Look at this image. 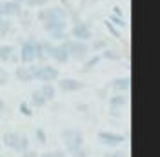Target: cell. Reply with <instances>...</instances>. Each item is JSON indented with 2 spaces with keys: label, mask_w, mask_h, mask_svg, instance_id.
I'll list each match as a JSON object with an SVG mask.
<instances>
[{
  "label": "cell",
  "mask_w": 160,
  "mask_h": 157,
  "mask_svg": "<svg viewBox=\"0 0 160 157\" xmlns=\"http://www.w3.org/2000/svg\"><path fill=\"white\" fill-rule=\"evenodd\" d=\"M48 59L42 51V44L40 40H24L20 46V53H18V60L22 64H33V62H44Z\"/></svg>",
  "instance_id": "obj_1"
},
{
  "label": "cell",
  "mask_w": 160,
  "mask_h": 157,
  "mask_svg": "<svg viewBox=\"0 0 160 157\" xmlns=\"http://www.w3.org/2000/svg\"><path fill=\"white\" fill-rule=\"evenodd\" d=\"M62 44L68 48L69 53V60H77V62H84L89 57V44L84 40H77V39H68L62 40Z\"/></svg>",
  "instance_id": "obj_2"
},
{
  "label": "cell",
  "mask_w": 160,
  "mask_h": 157,
  "mask_svg": "<svg viewBox=\"0 0 160 157\" xmlns=\"http://www.w3.org/2000/svg\"><path fill=\"white\" fill-rule=\"evenodd\" d=\"M31 75L40 82H57L60 78L58 68L51 66V64H29Z\"/></svg>",
  "instance_id": "obj_3"
},
{
  "label": "cell",
  "mask_w": 160,
  "mask_h": 157,
  "mask_svg": "<svg viewBox=\"0 0 160 157\" xmlns=\"http://www.w3.org/2000/svg\"><path fill=\"white\" fill-rule=\"evenodd\" d=\"M60 135H62V141L66 144V154L68 155L73 150H77L78 146L84 144V133L80 132L78 128H64L60 132Z\"/></svg>",
  "instance_id": "obj_4"
},
{
  "label": "cell",
  "mask_w": 160,
  "mask_h": 157,
  "mask_svg": "<svg viewBox=\"0 0 160 157\" xmlns=\"http://www.w3.org/2000/svg\"><path fill=\"white\" fill-rule=\"evenodd\" d=\"M38 22H46V20H68V11L60 6H53L48 9H40L37 13Z\"/></svg>",
  "instance_id": "obj_5"
},
{
  "label": "cell",
  "mask_w": 160,
  "mask_h": 157,
  "mask_svg": "<svg viewBox=\"0 0 160 157\" xmlns=\"http://www.w3.org/2000/svg\"><path fill=\"white\" fill-rule=\"evenodd\" d=\"M98 141L104 144V146L108 148H117L120 146L124 141H126V137L122 135V133H117V132H108V130H102V132H98Z\"/></svg>",
  "instance_id": "obj_6"
},
{
  "label": "cell",
  "mask_w": 160,
  "mask_h": 157,
  "mask_svg": "<svg viewBox=\"0 0 160 157\" xmlns=\"http://www.w3.org/2000/svg\"><path fill=\"white\" fill-rule=\"evenodd\" d=\"M71 39H77V40H88L93 39V31H91V26L88 22H77L73 28H71Z\"/></svg>",
  "instance_id": "obj_7"
},
{
  "label": "cell",
  "mask_w": 160,
  "mask_h": 157,
  "mask_svg": "<svg viewBox=\"0 0 160 157\" xmlns=\"http://www.w3.org/2000/svg\"><path fill=\"white\" fill-rule=\"evenodd\" d=\"M22 15V4L18 2H0V17L2 19H13V17H20Z\"/></svg>",
  "instance_id": "obj_8"
},
{
  "label": "cell",
  "mask_w": 160,
  "mask_h": 157,
  "mask_svg": "<svg viewBox=\"0 0 160 157\" xmlns=\"http://www.w3.org/2000/svg\"><path fill=\"white\" fill-rule=\"evenodd\" d=\"M57 86H58L60 91H64V93H75V91H80V89L86 88V84L84 82H80L77 78H58V82H57Z\"/></svg>",
  "instance_id": "obj_9"
},
{
  "label": "cell",
  "mask_w": 160,
  "mask_h": 157,
  "mask_svg": "<svg viewBox=\"0 0 160 157\" xmlns=\"http://www.w3.org/2000/svg\"><path fill=\"white\" fill-rule=\"evenodd\" d=\"M108 88H111L117 93H129L131 88V78L129 77H117L111 80V84H108Z\"/></svg>",
  "instance_id": "obj_10"
},
{
  "label": "cell",
  "mask_w": 160,
  "mask_h": 157,
  "mask_svg": "<svg viewBox=\"0 0 160 157\" xmlns=\"http://www.w3.org/2000/svg\"><path fill=\"white\" fill-rule=\"evenodd\" d=\"M42 26H44V30L46 33H62V31H68V20H46V22H42Z\"/></svg>",
  "instance_id": "obj_11"
},
{
  "label": "cell",
  "mask_w": 160,
  "mask_h": 157,
  "mask_svg": "<svg viewBox=\"0 0 160 157\" xmlns=\"http://www.w3.org/2000/svg\"><path fill=\"white\" fill-rule=\"evenodd\" d=\"M51 59L55 60L57 64H68L69 62V53H68V48L60 42V44H55V49L51 53Z\"/></svg>",
  "instance_id": "obj_12"
},
{
  "label": "cell",
  "mask_w": 160,
  "mask_h": 157,
  "mask_svg": "<svg viewBox=\"0 0 160 157\" xmlns=\"http://www.w3.org/2000/svg\"><path fill=\"white\" fill-rule=\"evenodd\" d=\"M129 102V97L128 93H115L113 97H109V108L115 110H124Z\"/></svg>",
  "instance_id": "obj_13"
},
{
  "label": "cell",
  "mask_w": 160,
  "mask_h": 157,
  "mask_svg": "<svg viewBox=\"0 0 160 157\" xmlns=\"http://www.w3.org/2000/svg\"><path fill=\"white\" fill-rule=\"evenodd\" d=\"M15 77L18 82H24V84H28V82H33L35 78L31 75V69L29 66H18V68L15 69Z\"/></svg>",
  "instance_id": "obj_14"
},
{
  "label": "cell",
  "mask_w": 160,
  "mask_h": 157,
  "mask_svg": "<svg viewBox=\"0 0 160 157\" xmlns=\"http://www.w3.org/2000/svg\"><path fill=\"white\" fill-rule=\"evenodd\" d=\"M38 91L44 95V99H46L48 102L57 97V86H55L53 82H42V86L38 88Z\"/></svg>",
  "instance_id": "obj_15"
},
{
  "label": "cell",
  "mask_w": 160,
  "mask_h": 157,
  "mask_svg": "<svg viewBox=\"0 0 160 157\" xmlns=\"http://www.w3.org/2000/svg\"><path fill=\"white\" fill-rule=\"evenodd\" d=\"M18 135L20 133H17V132H6L4 135H2V146L9 148V150H13L15 148V144H17V141H18Z\"/></svg>",
  "instance_id": "obj_16"
},
{
  "label": "cell",
  "mask_w": 160,
  "mask_h": 157,
  "mask_svg": "<svg viewBox=\"0 0 160 157\" xmlns=\"http://www.w3.org/2000/svg\"><path fill=\"white\" fill-rule=\"evenodd\" d=\"M28 148H31L29 137H28L26 133H20V135H18V141H17L15 148H13V152H17V154H22V152H26Z\"/></svg>",
  "instance_id": "obj_17"
},
{
  "label": "cell",
  "mask_w": 160,
  "mask_h": 157,
  "mask_svg": "<svg viewBox=\"0 0 160 157\" xmlns=\"http://www.w3.org/2000/svg\"><path fill=\"white\" fill-rule=\"evenodd\" d=\"M29 104L31 108H44L46 104H48V100L44 99V95L40 93L38 89H35L33 93H31V99H29Z\"/></svg>",
  "instance_id": "obj_18"
},
{
  "label": "cell",
  "mask_w": 160,
  "mask_h": 157,
  "mask_svg": "<svg viewBox=\"0 0 160 157\" xmlns=\"http://www.w3.org/2000/svg\"><path fill=\"white\" fill-rule=\"evenodd\" d=\"M13 55H15V48L11 44H0V62H11Z\"/></svg>",
  "instance_id": "obj_19"
},
{
  "label": "cell",
  "mask_w": 160,
  "mask_h": 157,
  "mask_svg": "<svg viewBox=\"0 0 160 157\" xmlns=\"http://www.w3.org/2000/svg\"><path fill=\"white\" fill-rule=\"evenodd\" d=\"M100 60H102V57H100V55H95V57H91V59H86V60H84L82 73H91V71H93V69L100 64Z\"/></svg>",
  "instance_id": "obj_20"
},
{
  "label": "cell",
  "mask_w": 160,
  "mask_h": 157,
  "mask_svg": "<svg viewBox=\"0 0 160 157\" xmlns=\"http://www.w3.org/2000/svg\"><path fill=\"white\" fill-rule=\"evenodd\" d=\"M100 57L102 59H108V60H120L122 59V55H120L118 51H115V49H104V53Z\"/></svg>",
  "instance_id": "obj_21"
},
{
  "label": "cell",
  "mask_w": 160,
  "mask_h": 157,
  "mask_svg": "<svg viewBox=\"0 0 160 157\" xmlns=\"http://www.w3.org/2000/svg\"><path fill=\"white\" fill-rule=\"evenodd\" d=\"M35 137H37V141H38V144H48V133L44 132V128H37L35 130Z\"/></svg>",
  "instance_id": "obj_22"
},
{
  "label": "cell",
  "mask_w": 160,
  "mask_h": 157,
  "mask_svg": "<svg viewBox=\"0 0 160 157\" xmlns=\"http://www.w3.org/2000/svg\"><path fill=\"white\" fill-rule=\"evenodd\" d=\"M69 155L71 157H88V155H89V150L86 148V144H82V146H78L77 150H73Z\"/></svg>",
  "instance_id": "obj_23"
},
{
  "label": "cell",
  "mask_w": 160,
  "mask_h": 157,
  "mask_svg": "<svg viewBox=\"0 0 160 157\" xmlns=\"http://www.w3.org/2000/svg\"><path fill=\"white\" fill-rule=\"evenodd\" d=\"M18 110H20V113L26 115V117H31V115H33V108H31L29 102H20Z\"/></svg>",
  "instance_id": "obj_24"
},
{
  "label": "cell",
  "mask_w": 160,
  "mask_h": 157,
  "mask_svg": "<svg viewBox=\"0 0 160 157\" xmlns=\"http://www.w3.org/2000/svg\"><path fill=\"white\" fill-rule=\"evenodd\" d=\"M40 157H69L66 152H62V150H51V152H44V154H40Z\"/></svg>",
  "instance_id": "obj_25"
},
{
  "label": "cell",
  "mask_w": 160,
  "mask_h": 157,
  "mask_svg": "<svg viewBox=\"0 0 160 157\" xmlns=\"http://www.w3.org/2000/svg\"><path fill=\"white\" fill-rule=\"evenodd\" d=\"M49 0H24V4L28 6V8H42V6H46Z\"/></svg>",
  "instance_id": "obj_26"
},
{
  "label": "cell",
  "mask_w": 160,
  "mask_h": 157,
  "mask_svg": "<svg viewBox=\"0 0 160 157\" xmlns=\"http://www.w3.org/2000/svg\"><path fill=\"white\" fill-rule=\"evenodd\" d=\"M9 30H11L9 19H2V22H0V37H4V35H6Z\"/></svg>",
  "instance_id": "obj_27"
},
{
  "label": "cell",
  "mask_w": 160,
  "mask_h": 157,
  "mask_svg": "<svg viewBox=\"0 0 160 157\" xmlns=\"http://www.w3.org/2000/svg\"><path fill=\"white\" fill-rule=\"evenodd\" d=\"M9 84V73H8V69L0 68V86H8Z\"/></svg>",
  "instance_id": "obj_28"
},
{
  "label": "cell",
  "mask_w": 160,
  "mask_h": 157,
  "mask_svg": "<svg viewBox=\"0 0 160 157\" xmlns=\"http://www.w3.org/2000/svg\"><path fill=\"white\" fill-rule=\"evenodd\" d=\"M104 157H128V154L122 152V150H108L104 154Z\"/></svg>",
  "instance_id": "obj_29"
},
{
  "label": "cell",
  "mask_w": 160,
  "mask_h": 157,
  "mask_svg": "<svg viewBox=\"0 0 160 157\" xmlns=\"http://www.w3.org/2000/svg\"><path fill=\"white\" fill-rule=\"evenodd\" d=\"M18 157H40V154L37 152V150H31V148H28L26 152L18 154Z\"/></svg>",
  "instance_id": "obj_30"
},
{
  "label": "cell",
  "mask_w": 160,
  "mask_h": 157,
  "mask_svg": "<svg viewBox=\"0 0 160 157\" xmlns=\"http://www.w3.org/2000/svg\"><path fill=\"white\" fill-rule=\"evenodd\" d=\"M106 46H108V42H106V40H102V39L93 42V49H95V51H100V49H104Z\"/></svg>",
  "instance_id": "obj_31"
},
{
  "label": "cell",
  "mask_w": 160,
  "mask_h": 157,
  "mask_svg": "<svg viewBox=\"0 0 160 157\" xmlns=\"http://www.w3.org/2000/svg\"><path fill=\"white\" fill-rule=\"evenodd\" d=\"M108 22H117V26H120V28H126V20L124 19H117V17H109V20Z\"/></svg>",
  "instance_id": "obj_32"
},
{
  "label": "cell",
  "mask_w": 160,
  "mask_h": 157,
  "mask_svg": "<svg viewBox=\"0 0 160 157\" xmlns=\"http://www.w3.org/2000/svg\"><path fill=\"white\" fill-rule=\"evenodd\" d=\"M108 89H109L108 86H106V88H100L98 91H97V95H98V99H108V97H109V95H108Z\"/></svg>",
  "instance_id": "obj_33"
},
{
  "label": "cell",
  "mask_w": 160,
  "mask_h": 157,
  "mask_svg": "<svg viewBox=\"0 0 160 157\" xmlns=\"http://www.w3.org/2000/svg\"><path fill=\"white\" fill-rule=\"evenodd\" d=\"M109 115L111 117H122V115H124V113H122V110H115V108H109Z\"/></svg>",
  "instance_id": "obj_34"
},
{
  "label": "cell",
  "mask_w": 160,
  "mask_h": 157,
  "mask_svg": "<svg viewBox=\"0 0 160 157\" xmlns=\"http://www.w3.org/2000/svg\"><path fill=\"white\" fill-rule=\"evenodd\" d=\"M106 26H108V30H109L111 33H113V35H115V37H118V31L115 30V28H113V26H111L109 22H106Z\"/></svg>",
  "instance_id": "obj_35"
},
{
  "label": "cell",
  "mask_w": 160,
  "mask_h": 157,
  "mask_svg": "<svg viewBox=\"0 0 160 157\" xmlns=\"http://www.w3.org/2000/svg\"><path fill=\"white\" fill-rule=\"evenodd\" d=\"M2 111H6V102L0 99V113H2Z\"/></svg>",
  "instance_id": "obj_36"
},
{
  "label": "cell",
  "mask_w": 160,
  "mask_h": 157,
  "mask_svg": "<svg viewBox=\"0 0 160 157\" xmlns=\"http://www.w3.org/2000/svg\"><path fill=\"white\" fill-rule=\"evenodd\" d=\"M13 2H18V4H24V0H13Z\"/></svg>",
  "instance_id": "obj_37"
},
{
  "label": "cell",
  "mask_w": 160,
  "mask_h": 157,
  "mask_svg": "<svg viewBox=\"0 0 160 157\" xmlns=\"http://www.w3.org/2000/svg\"><path fill=\"white\" fill-rule=\"evenodd\" d=\"M0 150H2V143H0Z\"/></svg>",
  "instance_id": "obj_38"
},
{
  "label": "cell",
  "mask_w": 160,
  "mask_h": 157,
  "mask_svg": "<svg viewBox=\"0 0 160 157\" xmlns=\"http://www.w3.org/2000/svg\"><path fill=\"white\" fill-rule=\"evenodd\" d=\"M0 22H2V17H0Z\"/></svg>",
  "instance_id": "obj_39"
},
{
  "label": "cell",
  "mask_w": 160,
  "mask_h": 157,
  "mask_svg": "<svg viewBox=\"0 0 160 157\" xmlns=\"http://www.w3.org/2000/svg\"><path fill=\"white\" fill-rule=\"evenodd\" d=\"M0 157H2V155H0Z\"/></svg>",
  "instance_id": "obj_40"
}]
</instances>
